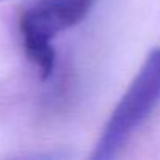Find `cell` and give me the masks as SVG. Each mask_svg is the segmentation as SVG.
I'll return each mask as SVG.
<instances>
[{"instance_id": "cell-2", "label": "cell", "mask_w": 160, "mask_h": 160, "mask_svg": "<svg viewBox=\"0 0 160 160\" xmlns=\"http://www.w3.org/2000/svg\"><path fill=\"white\" fill-rule=\"evenodd\" d=\"M94 3L96 0H33L22 11L19 32L24 50L42 78H49L53 72L55 50L52 41L82 22Z\"/></svg>"}, {"instance_id": "cell-1", "label": "cell", "mask_w": 160, "mask_h": 160, "mask_svg": "<svg viewBox=\"0 0 160 160\" xmlns=\"http://www.w3.org/2000/svg\"><path fill=\"white\" fill-rule=\"evenodd\" d=\"M160 102V46L155 47L137 72L127 91L110 115L91 158L110 160L122 149L132 133L146 121Z\"/></svg>"}]
</instances>
